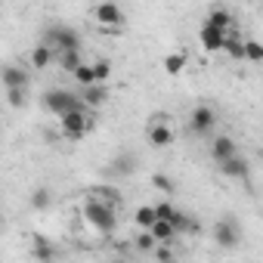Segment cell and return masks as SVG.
<instances>
[{"instance_id": "obj_7", "label": "cell", "mask_w": 263, "mask_h": 263, "mask_svg": "<svg viewBox=\"0 0 263 263\" xmlns=\"http://www.w3.org/2000/svg\"><path fill=\"white\" fill-rule=\"evenodd\" d=\"M93 16H96V22L102 25V28H121L124 25V10L115 4V0H105V4H99L96 10H93Z\"/></svg>"}, {"instance_id": "obj_26", "label": "cell", "mask_w": 263, "mask_h": 263, "mask_svg": "<svg viewBox=\"0 0 263 263\" xmlns=\"http://www.w3.org/2000/svg\"><path fill=\"white\" fill-rule=\"evenodd\" d=\"M245 59L248 62H263V44L260 41H248L245 44Z\"/></svg>"}, {"instance_id": "obj_10", "label": "cell", "mask_w": 263, "mask_h": 263, "mask_svg": "<svg viewBox=\"0 0 263 263\" xmlns=\"http://www.w3.org/2000/svg\"><path fill=\"white\" fill-rule=\"evenodd\" d=\"M217 167H220V174H223V177H229V180H248V177H251V167H248V161H241L238 155H232V158L220 161Z\"/></svg>"}, {"instance_id": "obj_23", "label": "cell", "mask_w": 263, "mask_h": 263, "mask_svg": "<svg viewBox=\"0 0 263 263\" xmlns=\"http://www.w3.org/2000/svg\"><path fill=\"white\" fill-rule=\"evenodd\" d=\"M50 201H53V195H50V189H34L31 192V208H37V211H44V208H50Z\"/></svg>"}, {"instance_id": "obj_27", "label": "cell", "mask_w": 263, "mask_h": 263, "mask_svg": "<svg viewBox=\"0 0 263 263\" xmlns=\"http://www.w3.org/2000/svg\"><path fill=\"white\" fill-rule=\"evenodd\" d=\"M93 71H96V84H105L108 74H111V62L108 59H96L93 62Z\"/></svg>"}, {"instance_id": "obj_6", "label": "cell", "mask_w": 263, "mask_h": 263, "mask_svg": "<svg viewBox=\"0 0 263 263\" xmlns=\"http://www.w3.org/2000/svg\"><path fill=\"white\" fill-rule=\"evenodd\" d=\"M226 37H229V28H217V25H211V22H204L201 31H198V41H201V47H204L208 53H223Z\"/></svg>"}, {"instance_id": "obj_21", "label": "cell", "mask_w": 263, "mask_h": 263, "mask_svg": "<svg viewBox=\"0 0 263 263\" xmlns=\"http://www.w3.org/2000/svg\"><path fill=\"white\" fill-rule=\"evenodd\" d=\"M134 245H137V251H143V254H152V251H155V245H158V238L152 235V229H143V232L137 235V241H134Z\"/></svg>"}, {"instance_id": "obj_19", "label": "cell", "mask_w": 263, "mask_h": 263, "mask_svg": "<svg viewBox=\"0 0 263 263\" xmlns=\"http://www.w3.org/2000/svg\"><path fill=\"white\" fill-rule=\"evenodd\" d=\"M183 68H186V56L183 53H167L164 56V71L167 74H180Z\"/></svg>"}, {"instance_id": "obj_29", "label": "cell", "mask_w": 263, "mask_h": 263, "mask_svg": "<svg viewBox=\"0 0 263 263\" xmlns=\"http://www.w3.org/2000/svg\"><path fill=\"white\" fill-rule=\"evenodd\" d=\"M115 174H134V155H124V158H115V167H111Z\"/></svg>"}, {"instance_id": "obj_22", "label": "cell", "mask_w": 263, "mask_h": 263, "mask_svg": "<svg viewBox=\"0 0 263 263\" xmlns=\"http://www.w3.org/2000/svg\"><path fill=\"white\" fill-rule=\"evenodd\" d=\"M7 99L13 108H22L28 102V87H7Z\"/></svg>"}, {"instance_id": "obj_24", "label": "cell", "mask_w": 263, "mask_h": 263, "mask_svg": "<svg viewBox=\"0 0 263 263\" xmlns=\"http://www.w3.org/2000/svg\"><path fill=\"white\" fill-rule=\"evenodd\" d=\"M208 22H211V25H217V28H229V25H232L229 13H226V10H220V7L208 13Z\"/></svg>"}, {"instance_id": "obj_12", "label": "cell", "mask_w": 263, "mask_h": 263, "mask_svg": "<svg viewBox=\"0 0 263 263\" xmlns=\"http://www.w3.org/2000/svg\"><path fill=\"white\" fill-rule=\"evenodd\" d=\"M81 96L90 108H99V105H105L108 90H105V84H93V87H81Z\"/></svg>"}, {"instance_id": "obj_15", "label": "cell", "mask_w": 263, "mask_h": 263, "mask_svg": "<svg viewBox=\"0 0 263 263\" xmlns=\"http://www.w3.org/2000/svg\"><path fill=\"white\" fill-rule=\"evenodd\" d=\"M155 220H158L155 204H143V208H137V214H134V223H137L140 229H152V226H155Z\"/></svg>"}, {"instance_id": "obj_13", "label": "cell", "mask_w": 263, "mask_h": 263, "mask_svg": "<svg viewBox=\"0 0 263 263\" xmlns=\"http://www.w3.org/2000/svg\"><path fill=\"white\" fill-rule=\"evenodd\" d=\"M152 235H155V238H158L161 245H171V241H174V238H177L180 232H177V226H174L171 220L158 217V220H155V226H152Z\"/></svg>"}, {"instance_id": "obj_1", "label": "cell", "mask_w": 263, "mask_h": 263, "mask_svg": "<svg viewBox=\"0 0 263 263\" xmlns=\"http://www.w3.org/2000/svg\"><path fill=\"white\" fill-rule=\"evenodd\" d=\"M84 220H87V226H93L96 232H102V235H111L115 232V226H118V217H115V204H105L102 198H90L87 204H84Z\"/></svg>"}, {"instance_id": "obj_14", "label": "cell", "mask_w": 263, "mask_h": 263, "mask_svg": "<svg viewBox=\"0 0 263 263\" xmlns=\"http://www.w3.org/2000/svg\"><path fill=\"white\" fill-rule=\"evenodd\" d=\"M4 84L7 87H28V71L19 65H7L4 68Z\"/></svg>"}, {"instance_id": "obj_2", "label": "cell", "mask_w": 263, "mask_h": 263, "mask_svg": "<svg viewBox=\"0 0 263 263\" xmlns=\"http://www.w3.org/2000/svg\"><path fill=\"white\" fill-rule=\"evenodd\" d=\"M44 105L50 108V115H68V111H93L87 102H84V96L81 93H71V90H62V87H56V90H47L44 93Z\"/></svg>"}, {"instance_id": "obj_4", "label": "cell", "mask_w": 263, "mask_h": 263, "mask_svg": "<svg viewBox=\"0 0 263 263\" xmlns=\"http://www.w3.org/2000/svg\"><path fill=\"white\" fill-rule=\"evenodd\" d=\"M90 115L93 111H68V115H62L59 121H62V137L65 140H84L87 137V130H90Z\"/></svg>"}, {"instance_id": "obj_18", "label": "cell", "mask_w": 263, "mask_h": 263, "mask_svg": "<svg viewBox=\"0 0 263 263\" xmlns=\"http://www.w3.org/2000/svg\"><path fill=\"white\" fill-rule=\"evenodd\" d=\"M62 71H68V74H74L78 71V65H84L81 62V50H62Z\"/></svg>"}, {"instance_id": "obj_32", "label": "cell", "mask_w": 263, "mask_h": 263, "mask_svg": "<svg viewBox=\"0 0 263 263\" xmlns=\"http://www.w3.org/2000/svg\"><path fill=\"white\" fill-rule=\"evenodd\" d=\"M152 254H155L158 260H174V251H171V248H155Z\"/></svg>"}, {"instance_id": "obj_17", "label": "cell", "mask_w": 263, "mask_h": 263, "mask_svg": "<svg viewBox=\"0 0 263 263\" xmlns=\"http://www.w3.org/2000/svg\"><path fill=\"white\" fill-rule=\"evenodd\" d=\"M50 59H53V47H47V44L34 47V53H31V65H34V68H47Z\"/></svg>"}, {"instance_id": "obj_25", "label": "cell", "mask_w": 263, "mask_h": 263, "mask_svg": "<svg viewBox=\"0 0 263 263\" xmlns=\"http://www.w3.org/2000/svg\"><path fill=\"white\" fill-rule=\"evenodd\" d=\"M96 198H102L105 204H115V208L121 204V195L115 192V186H96Z\"/></svg>"}, {"instance_id": "obj_20", "label": "cell", "mask_w": 263, "mask_h": 263, "mask_svg": "<svg viewBox=\"0 0 263 263\" xmlns=\"http://www.w3.org/2000/svg\"><path fill=\"white\" fill-rule=\"evenodd\" d=\"M71 78L78 81V87H93V84H96V71H93V65H78V71H74Z\"/></svg>"}, {"instance_id": "obj_30", "label": "cell", "mask_w": 263, "mask_h": 263, "mask_svg": "<svg viewBox=\"0 0 263 263\" xmlns=\"http://www.w3.org/2000/svg\"><path fill=\"white\" fill-rule=\"evenodd\" d=\"M152 186H155L158 192H174V180L164 177V174H155V177H152Z\"/></svg>"}, {"instance_id": "obj_8", "label": "cell", "mask_w": 263, "mask_h": 263, "mask_svg": "<svg viewBox=\"0 0 263 263\" xmlns=\"http://www.w3.org/2000/svg\"><path fill=\"white\" fill-rule=\"evenodd\" d=\"M238 238H241V235H238L235 220H229V217L217 220V226H214V241H217V248H235Z\"/></svg>"}, {"instance_id": "obj_11", "label": "cell", "mask_w": 263, "mask_h": 263, "mask_svg": "<svg viewBox=\"0 0 263 263\" xmlns=\"http://www.w3.org/2000/svg\"><path fill=\"white\" fill-rule=\"evenodd\" d=\"M211 155H214V161L220 164V161H226V158H232V155H238V149H235V140L232 137H217L214 143H211Z\"/></svg>"}, {"instance_id": "obj_31", "label": "cell", "mask_w": 263, "mask_h": 263, "mask_svg": "<svg viewBox=\"0 0 263 263\" xmlns=\"http://www.w3.org/2000/svg\"><path fill=\"white\" fill-rule=\"evenodd\" d=\"M155 211H158V217H164V220H171V223H174V217H177V211H180V208H174L171 201H161V204H155Z\"/></svg>"}, {"instance_id": "obj_28", "label": "cell", "mask_w": 263, "mask_h": 263, "mask_svg": "<svg viewBox=\"0 0 263 263\" xmlns=\"http://www.w3.org/2000/svg\"><path fill=\"white\" fill-rule=\"evenodd\" d=\"M53 257H56L53 245H47L44 238H37V241H34V260H53Z\"/></svg>"}, {"instance_id": "obj_5", "label": "cell", "mask_w": 263, "mask_h": 263, "mask_svg": "<svg viewBox=\"0 0 263 263\" xmlns=\"http://www.w3.org/2000/svg\"><path fill=\"white\" fill-rule=\"evenodd\" d=\"M214 124H217L214 108H208V105H195V108H192V115H189V130H192L195 137H208L211 130H214Z\"/></svg>"}, {"instance_id": "obj_16", "label": "cell", "mask_w": 263, "mask_h": 263, "mask_svg": "<svg viewBox=\"0 0 263 263\" xmlns=\"http://www.w3.org/2000/svg\"><path fill=\"white\" fill-rule=\"evenodd\" d=\"M245 37H238V34H229L226 37V47H223V53L229 56V59H245Z\"/></svg>"}, {"instance_id": "obj_3", "label": "cell", "mask_w": 263, "mask_h": 263, "mask_svg": "<svg viewBox=\"0 0 263 263\" xmlns=\"http://www.w3.org/2000/svg\"><path fill=\"white\" fill-rule=\"evenodd\" d=\"M44 44L59 50V53L62 50H81V34L74 28H68V25H53V28L44 31Z\"/></svg>"}, {"instance_id": "obj_9", "label": "cell", "mask_w": 263, "mask_h": 263, "mask_svg": "<svg viewBox=\"0 0 263 263\" xmlns=\"http://www.w3.org/2000/svg\"><path fill=\"white\" fill-rule=\"evenodd\" d=\"M171 143H174V127L164 124V121H155L149 127V146L152 149H167Z\"/></svg>"}]
</instances>
